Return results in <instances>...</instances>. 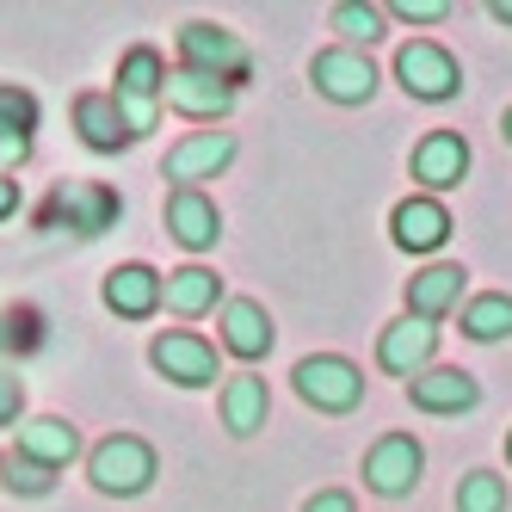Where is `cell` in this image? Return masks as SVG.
Listing matches in <instances>:
<instances>
[{
  "mask_svg": "<svg viewBox=\"0 0 512 512\" xmlns=\"http://www.w3.org/2000/svg\"><path fill=\"white\" fill-rule=\"evenodd\" d=\"M13 210H19V179L0 173V216H13Z\"/></svg>",
  "mask_w": 512,
  "mask_h": 512,
  "instance_id": "33",
  "label": "cell"
},
{
  "mask_svg": "<svg viewBox=\"0 0 512 512\" xmlns=\"http://www.w3.org/2000/svg\"><path fill=\"white\" fill-rule=\"evenodd\" d=\"M0 124H13V130H38V99H31L25 87H0Z\"/></svg>",
  "mask_w": 512,
  "mask_h": 512,
  "instance_id": "28",
  "label": "cell"
},
{
  "mask_svg": "<svg viewBox=\"0 0 512 512\" xmlns=\"http://www.w3.org/2000/svg\"><path fill=\"white\" fill-rule=\"evenodd\" d=\"M19 414H25V377L0 371V426H19Z\"/></svg>",
  "mask_w": 512,
  "mask_h": 512,
  "instance_id": "29",
  "label": "cell"
},
{
  "mask_svg": "<svg viewBox=\"0 0 512 512\" xmlns=\"http://www.w3.org/2000/svg\"><path fill=\"white\" fill-rule=\"evenodd\" d=\"M235 161V136L229 130H198V136H186V142H173L167 149V179H173V192H198L204 179H216Z\"/></svg>",
  "mask_w": 512,
  "mask_h": 512,
  "instance_id": "6",
  "label": "cell"
},
{
  "mask_svg": "<svg viewBox=\"0 0 512 512\" xmlns=\"http://www.w3.org/2000/svg\"><path fill=\"white\" fill-rule=\"evenodd\" d=\"M457 512H506V482L488 469H469L457 488Z\"/></svg>",
  "mask_w": 512,
  "mask_h": 512,
  "instance_id": "26",
  "label": "cell"
},
{
  "mask_svg": "<svg viewBox=\"0 0 512 512\" xmlns=\"http://www.w3.org/2000/svg\"><path fill=\"white\" fill-rule=\"evenodd\" d=\"M105 309L124 315V321H142L161 309V272L149 266H112L105 272Z\"/></svg>",
  "mask_w": 512,
  "mask_h": 512,
  "instance_id": "15",
  "label": "cell"
},
{
  "mask_svg": "<svg viewBox=\"0 0 512 512\" xmlns=\"http://www.w3.org/2000/svg\"><path fill=\"white\" fill-rule=\"evenodd\" d=\"M383 19H389L383 7H358V0H340V7H334V31H346L352 44H377Z\"/></svg>",
  "mask_w": 512,
  "mask_h": 512,
  "instance_id": "27",
  "label": "cell"
},
{
  "mask_svg": "<svg viewBox=\"0 0 512 512\" xmlns=\"http://www.w3.org/2000/svg\"><path fill=\"white\" fill-rule=\"evenodd\" d=\"M118 216H124V198H118L112 186H93V179H81V186H62V192L50 198V216H44V223L81 235V241H93V235L112 229Z\"/></svg>",
  "mask_w": 512,
  "mask_h": 512,
  "instance_id": "5",
  "label": "cell"
},
{
  "mask_svg": "<svg viewBox=\"0 0 512 512\" xmlns=\"http://www.w3.org/2000/svg\"><path fill=\"white\" fill-rule=\"evenodd\" d=\"M309 81H315V93H327L334 105H364L377 93V68H371V56L364 50H321L315 62H309Z\"/></svg>",
  "mask_w": 512,
  "mask_h": 512,
  "instance_id": "7",
  "label": "cell"
},
{
  "mask_svg": "<svg viewBox=\"0 0 512 512\" xmlns=\"http://www.w3.org/2000/svg\"><path fill=\"white\" fill-rule=\"evenodd\" d=\"M457 303H463V266H426L408 278V315L414 321H438Z\"/></svg>",
  "mask_w": 512,
  "mask_h": 512,
  "instance_id": "21",
  "label": "cell"
},
{
  "mask_svg": "<svg viewBox=\"0 0 512 512\" xmlns=\"http://www.w3.org/2000/svg\"><path fill=\"white\" fill-rule=\"evenodd\" d=\"M31 155V130H13V124H0V173L19 167Z\"/></svg>",
  "mask_w": 512,
  "mask_h": 512,
  "instance_id": "31",
  "label": "cell"
},
{
  "mask_svg": "<svg viewBox=\"0 0 512 512\" xmlns=\"http://www.w3.org/2000/svg\"><path fill=\"white\" fill-rule=\"evenodd\" d=\"M494 19H500V25H512V0H500V7H494Z\"/></svg>",
  "mask_w": 512,
  "mask_h": 512,
  "instance_id": "34",
  "label": "cell"
},
{
  "mask_svg": "<svg viewBox=\"0 0 512 512\" xmlns=\"http://www.w3.org/2000/svg\"><path fill=\"white\" fill-rule=\"evenodd\" d=\"M395 75H401V87H408L414 99H451L457 87H463V75H457V56L451 50H438V44H426V38H414V44H401V56H395Z\"/></svg>",
  "mask_w": 512,
  "mask_h": 512,
  "instance_id": "8",
  "label": "cell"
},
{
  "mask_svg": "<svg viewBox=\"0 0 512 512\" xmlns=\"http://www.w3.org/2000/svg\"><path fill=\"white\" fill-rule=\"evenodd\" d=\"M0 482H7L13 494H25V500H44V494L56 488V469L31 463L25 451H7V457H0Z\"/></svg>",
  "mask_w": 512,
  "mask_h": 512,
  "instance_id": "25",
  "label": "cell"
},
{
  "mask_svg": "<svg viewBox=\"0 0 512 512\" xmlns=\"http://www.w3.org/2000/svg\"><path fill=\"white\" fill-rule=\"evenodd\" d=\"M75 130H81V142H87L93 155L130 149V130H124V118H118V99H112V93H81V99H75Z\"/></svg>",
  "mask_w": 512,
  "mask_h": 512,
  "instance_id": "19",
  "label": "cell"
},
{
  "mask_svg": "<svg viewBox=\"0 0 512 512\" xmlns=\"http://www.w3.org/2000/svg\"><path fill=\"white\" fill-rule=\"evenodd\" d=\"M389 13H395V19H408V25H438V19H451L445 0H395Z\"/></svg>",
  "mask_w": 512,
  "mask_h": 512,
  "instance_id": "30",
  "label": "cell"
},
{
  "mask_svg": "<svg viewBox=\"0 0 512 512\" xmlns=\"http://www.w3.org/2000/svg\"><path fill=\"white\" fill-rule=\"evenodd\" d=\"M463 334L469 340H506L512 334V297H500V290H488V297H475V303H463Z\"/></svg>",
  "mask_w": 512,
  "mask_h": 512,
  "instance_id": "24",
  "label": "cell"
},
{
  "mask_svg": "<svg viewBox=\"0 0 512 512\" xmlns=\"http://www.w3.org/2000/svg\"><path fill=\"white\" fill-rule=\"evenodd\" d=\"M389 229H395V247L432 253V247H445L451 216H445V204H438V198H401L395 216H389Z\"/></svg>",
  "mask_w": 512,
  "mask_h": 512,
  "instance_id": "14",
  "label": "cell"
},
{
  "mask_svg": "<svg viewBox=\"0 0 512 512\" xmlns=\"http://www.w3.org/2000/svg\"><path fill=\"white\" fill-rule=\"evenodd\" d=\"M161 87H167V62H161V50H155V44H136V50L118 62V87H112L130 142L155 130V118H161Z\"/></svg>",
  "mask_w": 512,
  "mask_h": 512,
  "instance_id": "1",
  "label": "cell"
},
{
  "mask_svg": "<svg viewBox=\"0 0 512 512\" xmlns=\"http://www.w3.org/2000/svg\"><path fill=\"white\" fill-rule=\"evenodd\" d=\"M87 475H93L99 494H118V500L149 494V482H155V451L142 445V438L118 432V438H105V445L87 457Z\"/></svg>",
  "mask_w": 512,
  "mask_h": 512,
  "instance_id": "3",
  "label": "cell"
},
{
  "mask_svg": "<svg viewBox=\"0 0 512 512\" xmlns=\"http://www.w3.org/2000/svg\"><path fill=\"white\" fill-rule=\"evenodd\" d=\"M149 358H155V371L167 377V383H179V389H204V383H216V346L204 340V334H161L155 346H149Z\"/></svg>",
  "mask_w": 512,
  "mask_h": 512,
  "instance_id": "10",
  "label": "cell"
},
{
  "mask_svg": "<svg viewBox=\"0 0 512 512\" xmlns=\"http://www.w3.org/2000/svg\"><path fill=\"white\" fill-rule=\"evenodd\" d=\"M420 469H426V451L414 445L408 432H383L371 451H364V482H371L377 494H414V482H420Z\"/></svg>",
  "mask_w": 512,
  "mask_h": 512,
  "instance_id": "9",
  "label": "cell"
},
{
  "mask_svg": "<svg viewBox=\"0 0 512 512\" xmlns=\"http://www.w3.org/2000/svg\"><path fill=\"white\" fill-rule=\"evenodd\" d=\"M272 315L260 309V303H247V297H235V303H223V346L235 352V358H266L272 352Z\"/></svg>",
  "mask_w": 512,
  "mask_h": 512,
  "instance_id": "20",
  "label": "cell"
},
{
  "mask_svg": "<svg viewBox=\"0 0 512 512\" xmlns=\"http://www.w3.org/2000/svg\"><path fill=\"white\" fill-rule=\"evenodd\" d=\"M506 457H512V432H506Z\"/></svg>",
  "mask_w": 512,
  "mask_h": 512,
  "instance_id": "36",
  "label": "cell"
},
{
  "mask_svg": "<svg viewBox=\"0 0 512 512\" xmlns=\"http://www.w3.org/2000/svg\"><path fill=\"white\" fill-rule=\"evenodd\" d=\"M463 173H469V142L457 130H432L420 149H414V179L426 192H451L463 186Z\"/></svg>",
  "mask_w": 512,
  "mask_h": 512,
  "instance_id": "13",
  "label": "cell"
},
{
  "mask_svg": "<svg viewBox=\"0 0 512 512\" xmlns=\"http://www.w3.org/2000/svg\"><path fill=\"white\" fill-rule=\"evenodd\" d=\"M216 297H223V278L210 266H179L161 278V303L173 315H204V309H216Z\"/></svg>",
  "mask_w": 512,
  "mask_h": 512,
  "instance_id": "23",
  "label": "cell"
},
{
  "mask_svg": "<svg viewBox=\"0 0 512 512\" xmlns=\"http://www.w3.org/2000/svg\"><path fill=\"white\" fill-rule=\"evenodd\" d=\"M303 512H352V494H315Z\"/></svg>",
  "mask_w": 512,
  "mask_h": 512,
  "instance_id": "32",
  "label": "cell"
},
{
  "mask_svg": "<svg viewBox=\"0 0 512 512\" xmlns=\"http://www.w3.org/2000/svg\"><path fill=\"white\" fill-rule=\"evenodd\" d=\"M179 68H198V75H216V81L241 87L253 75V56L223 25H186V31H179Z\"/></svg>",
  "mask_w": 512,
  "mask_h": 512,
  "instance_id": "4",
  "label": "cell"
},
{
  "mask_svg": "<svg viewBox=\"0 0 512 512\" xmlns=\"http://www.w3.org/2000/svg\"><path fill=\"white\" fill-rule=\"evenodd\" d=\"M297 395L321 414H352L364 401V371L340 352H315V358L297 364Z\"/></svg>",
  "mask_w": 512,
  "mask_h": 512,
  "instance_id": "2",
  "label": "cell"
},
{
  "mask_svg": "<svg viewBox=\"0 0 512 512\" xmlns=\"http://www.w3.org/2000/svg\"><path fill=\"white\" fill-rule=\"evenodd\" d=\"M161 99L173 105L179 118H198V124H216V118H229L235 112V87L229 81H216V75H198V68H173Z\"/></svg>",
  "mask_w": 512,
  "mask_h": 512,
  "instance_id": "11",
  "label": "cell"
},
{
  "mask_svg": "<svg viewBox=\"0 0 512 512\" xmlns=\"http://www.w3.org/2000/svg\"><path fill=\"white\" fill-rule=\"evenodd\" d=\"M408 395H414L420 414H469L475 401H482V383L469 371H426V377L408 383Z\"/></svg>",
  "mask_w": 512,
  "mask_h": 512,
  "instance_id": "18",
  "label": "cell"
},
{
  "mask_svg": "<svg viewBox=\"0 0 512 512\" xmlns=\"http://www.w3.org/2000/svg\"><path fill=\"white\" fill-rule=\"evenodd\" d=\"M13 451H25L31 463H44V469H68V463L81 457V432L68 426V420H56V414H38V420L19 426V445Z\"/></svg>",
  "mask_w": 512,
  "mask_h": 512,
  "instance_id": "16",
  "label": "cell"
},
{
  "mask_svg": "<svg viewBox=\"0 0 512 512\" xmlns=\"http://www.w3.org/2000/svg\"><path fill=\"white\" fill-rule=\"evenodd\" d=\"M432 352H438V327L414 321V315H401L395 327H383V340H377V364L389 377H426Z\"/></svg>",
  "mask_w": 512,
  "mask_h": 512,
  "instance_id": "12",
  "label": "cell"
},
{
  "mask_svg": "<svg viewBox=\"0 0 512 512\" xmlns=\"http://www.w3.org/2000/svg\"><path fill=\"white\" fill-rule=\"evenodd\" d=\"M167 229H173L179 247L204 253V247H216V235H223V210H216L204 192H173L167 198Z\"/></svg>",
  "mask_w": 512,
  "mask_h": 512,
  "instance_id": "17",
  "label": "cell"
},
{
  "mask_svg": "<svg viewBox=\"0 0 512 512\" xmlns=\"http://www.w3.org/2000/svg\"><path fill=\"white\" fill-rule=\"evenodd\" d=\"M266 408H272L266 377H253V371L229 377V389H223V426H229L235 438H253V432H260V426H266Z\"/></svg>",
  "mask_w": 512,
  "mask_h": 512,
  "instance_id": "22",
  "label": "cell"
},
{
  "mask_svg": "<svg viewBox=\"0 0 512 512\" xmlns=\"http://www.w3.org/2000/svg\"><path fill=\"white\" fill-rule=\"evenodd\" d=\"M500 136H506V142H512V105H506V118H500Z\"/></svg>",
  "mask_w": 512,
  "mask_h": 512,
  "instance_id": "35",
  "label": "cell"
}]
</instances>
